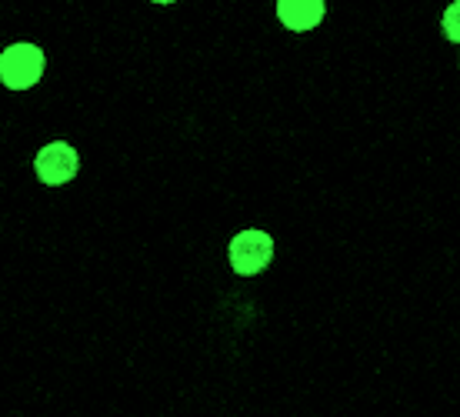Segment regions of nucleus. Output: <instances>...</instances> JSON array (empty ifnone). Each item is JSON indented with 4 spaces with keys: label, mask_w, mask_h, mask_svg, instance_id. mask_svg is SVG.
<instances>
[{
    "label": "nucleus",
    "mask_w": 460,
    "mask_h": 417,
    "mask_svg": "<svg viewBox=\"0 0 460 417\" xmlns=\"http://www.w3.org/2000/svg\"><path fill=\"white\" fill-rule=\"evenodd\" d=\"M277 254L274 234L264 227H243L230 237L227 244V264L237 278H261Z\"/></svg>",
    "instance_id": "nucleus-1"
},
{
    "label": "nucleus",
    "mask_w": 460,
    "mask_h": 417,
    "mask_svg": "<svg viewBox=\"0 0 460 417\" xmlns=\"http://www.w3.org/2000/svg\"><path fill=\"white\" fill-rule=\"evenodd\" d=\"M47 58L34 40H17L0 50V84L7 91H31L44 81Z\"/></svg>",
    "instance_id": "nucleus-2"
},
{
    "label": "nucleus",
    "mask_w": 460,
    "mask_h": 417,
    "mask_svg": "<svg viewBox=\"0 0 460 417\" xmlns=\"http://www.w3.org/2000/svg\"><path fill=\"white\" fill-rule=\"evenodd\" d=\"M34 174L44 187H64L81 174V154L67 140H50L34 157Z\"/></svg>",
    "instance_id": "nucleus-3"
},
{
    "label": "nucleus",
    "mask_w": 460,
    "mask_h": 417,
    "mask_svg": "<svg viewBox=\"0 0 460 417\" xmlns=\"http://www.w3.org/2000/svg\"><path fill=\"white\" fill-rule=\"evenodd\" d=\"M327 17V0H277V21L290 34H311Z\"/></svg>",
    "instance_id": "nucleus-4"
},
{
    "label": "nucleus",
    "mask_w": 460,
    "mask_h": 417,
    "mask_svg": "<svg viewBox=\"0 0 460 417\" xmlns=\"http://www.w3.org/2000/svg\"><path fill=\"white\" fill-rule=\"evenodd\" d=\"M440 31L447 37L450 44L460 47V0H450L447 11H444V21H440Z\"/></svg>",
    "instance_id": "nucleus-5"
},
{
    "label": "nucleus",
    "mask_w": 460,
    "mask_h": 417,
    "mask_svg": "<svg viewBox=\"0 0 460 417\" xmlns=\"http://www.w3.org/2000/svg\"><path fill=\"white\" fill-rule=\"evenodd\" d=\"M150 4H161V7H167V4H177V0H150Z\"/></svg>",
    "instance_id": "nucleus-6"
}]
</instances>
